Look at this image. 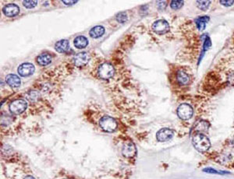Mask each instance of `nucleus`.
I'll list each match as a JSON object with an SVG mask.
<instances>
[{"instance_id": "f257e3e1", "label": "nucleus", "mask_w": 234, "mask_h": 179, "mask_svg": "<svg viewBox=\"0 0 234 179\" xmlns=\"http://www.w3.org/2000/svg\"><path fill=\"white\" fill-rule=\"evenodd\" d=\"M192 143L197 150L204 153L209 150L211 142L209 139L203 133H195L192 138Z\"/></svg>"}, {"instance_id": "f03ea898", "label": "nucleus", "mask_w": 234, "mask_h": 179, "mask_svg": "<svg viewBox=\"0 0 234 179\" xmlns=\"http://www.w3.org/2000/svg\"><path fill=\"white\" fill-rule=\"evenodd\" d=\"M115 74V68L109 62H104L98 66V77L103 79H109Z\"/></svg>"}, {"instance_id": "7ed1b4c3", "label": "nucleus", "mask_w": 234, "mask_h": 179, "mask_svg": "<svg viewBox=\"0 0 234 179\" xmlns=\"http://www.w3.org/2000/svg\"><path fill=\"white\" fill-rule=\"evenodd\" d=\"M99 125L103 131L113 132L117 129V122L113 118L105 115L99 120Z\"/></svg>"}, {"instance_id": "20e7f679", "label": "nucleus", "mask_w": 234, "mask_h": 179, "mask_svg": "<svg viewBox=\"0 0 234 179\" xmlns=\"http://www.w3.org/2000/svg\"><path fill=\"white\" fill-rule=\"evenodd\" d=\"M27 107V103L23 99H17L13 100L9 105V109L10 112L15 115H20L24 112Z\"/></svg>"}, {"instance_id": "39448f33", "label": "nucleus", "mask_w": 234, "mask_h": 179, "mask_svg": "<svg viewBox=\"0 0 234 179\" xmlns=\"http://www.w3.org/2000/svg\"><path fill=\"white\" fill-rule=\"evenodd\" d=\"M177 115L178 117L182 120L190 119L193 115V109L188 104H182L177 108Z\"/></svg>"}, {"instance_id": "423d86ee", "label": "nucleus", "mask_w": 234, "mask_h": 179, "mask_svg": "<svg viewBox=\"0 0 234 179\" xmlns=\"http://www.w3.org/2000/svg\"><path fill=\"white\" fill-rule=\"evenodd\" d=\"M170 24L165 20L161 19L156 20L152 24V30L158 34H164L170 31Z\"/></svg>"}, {"instance_id": "0eeeda50", "label": "nucleus", "mask_w": 234, "mask_h": 179, "mask_svg": "<svg viewBox=\"0 0 234 179\" xmlns=\"http://www.w3.org/2000/svg\"><path fill=\"white\" fill-rule=\"evenodd\" d=\"M18 73L23 77H30L33 74L35 71V67L32 63L30 62H24L23 64L20 65L18 67Z\"/></svg>"}, {"instance_id": "6e6552de", "label": "nucleus", "mask_w": 234, "mask_h": 179, "mask_svg": "<svg viewBox=\"0 0 234 179\" xmlns=\"http://www.w3.org/2000/svg\"><path fill=\"white\" fill-rule=\"evenodd\" d=\"M174 136V132L169 128H163L156 134V138L159 142H165L171 139Z\"/></svg>"}, {"instance_id": "1a4fd4ad", "label": "nucleus", "mask_w": 234, "mask_h": 179, "mask_svg": "<svg viewBox=\"0 0 234 179\" xmlns=\"http://www.w3.org/2000/svg\"><path fill=\"white\" fill-rule=\"evenodd\" d=\"M137 149L136 146L132 142L125 143L123 146L122 154L126 158H133L136 156Z\"/></svg>"}, {"instance_id": "9d476101", "label": "nucleus", "mask_w": 234, "mask_h": 179, "mask_svg": "<svg viewBox=\"0 0 234 179\" xmlns=\"http://www.w3.org/2000/svg\"><path fill=\"white\" fill-rule=\"evenodd\" d=\"M90 55L88 52H80L74 57V63L76 66H83L90 61Z\"/></svg>"}, {"instance_id": "9b49d317", "label": "nucleus", "mask_w": 234, "mask_h": 179, "mask_svg": "<svg viewBox=\"0 0 234 179\" xmlns=\"http://www.w3.org/2000/svg\"><path fill=\"white\" fill-rule=\"evenodd\" d=\"M177 80L180 86H187L191 84V77L184 69H179L177 72Z\"/></svg>"}, {"instance_id": "f8f14e48", "label": "nucleus", "mask_w": 234, "mask_h": 179, "mask_svg": "<svg viewBox=\"0 0 234 179\" xmlns=\"http://www.w3.org/2000/svg\"><path fill=\"white\" fill-rule=\"evenodd\" d=\"M3 13L8 17H13L15 16L18 15L20 13L19 6L13 3H10L8 5H6L3 7Z\"/></svg>"}, {"instance_id": "ddd939ff", "label": "nucleus", "mask_w": 234, "mask_h": 179, "mask_svg": "<svg viewBox=\"0 0 234 179\" xmlns=\"http://www.w3.org/2000/svg\"><path fill=\"white\" fill-rule=\"evenodd\" d=\"M6 84L13 88H17L20 86L21 80L18 76L15 74H9L6 77Z\"/></svg>"}, {"instance_id": "4468645a", "label": "nucleus", "mask_w": 234, "mask_h": 179, "mask_svg": "<svg viewBox=\"0 0 234 179\" xmlns=\"http://www.w3.org/2000/svg\"><path fill=\"white\" fill-rule=\"evenodd\" d=\"M209 129V123L205 120H199L193 125V130L197 132V133H203L208 132Z\"/></svg>"}, {"instance_id": "2eb2a0df", "label": "nucleus", "mask_w": 234, "mask_h": 179, "mask_svg": "<svg viewBox=\"0 0 234 179\" xmlns=\"http://www.w3.org/2000/svg\"><path fill=\"white\" fill-rule=\"evenodd\" d=\"M69 48V43L68 40L62 39L60 41H57L55 45V49L60 53L67 52Z\"/></svg>"}, {"instance_id": "dca6fc26", "label": "nucleus", "mask_w": 234, "mask_h": 179, "mask_svg": "<svg viewBox=\"0 0 234 179\" xmlns=\"http://www.w3.org/2000/svg\"><path fill=\"white\" fill-rule=\"evenodd\" d=\"M74 44L76 48L83 49L86 48L88 45V40L84 36H77L76 38L74 39Z\"/></svg>"}, {"instance_id": "f3484780", "label": "nucleus", "mask_w": 234, "mask_h": 179, "mask_svg": "<svg viewBox=\"0 0 234 179\" xmlns=\"http://www.w3.org/2000/svg\"><path fill=\"white\" fill-rule=\"evenodd\" d=\"M36 61L40 65L46 66V65L51 63V62H52V56L48 53H43V54L38 55Z\"/></svg>"}, {"instance_id": "a211bd4d", "label": "nucleus", "mask_w": 234, "mask_h": 179, "mask_svg": "<svg viewBox=\"0 0 234 179\" xmlns=\"http://www.w3.org/2000/svg\"><path fill=\"white\" fill-rule=\"evenodd\" d=\"M105 33V28L104 26L98 25V26H94L93 28L90 31V36L92 38H98Z\"/></svg>"}, {"instance_id": "6ab92c4d", "label": "nucleus", "mask_w": 234, "mask_h": 179, "mask_svg": "<svg viewBox=\"0 0 234 179\" xmlns=\"http://www.w3.org/2000/svg\"><path fill=\"white\" fill-rule=\"evenodd\" d=\"M209 20V17L208 16H203V17H200L195 20V23L198 26L199 31H204L206 26L207 22Z\"/></svg>"}, {"instance_id": "aec40b11", "label": "nucleus", "mask_w": 234, "mask_h": 179, "mask_svg": "<svg viewBox=\"0 0 234 179\" xmlns=\"http://www.w3.org/2000/svg\"><path fill=\"white\" fill-rule=\"evenodd\" d=\"M203 171L208 174H229V172L227 171H217V170L214 169L212 167H206L204 168Z\"/></svg>"}, {"instance_id": "412c9836", "label": "nucleus", "mask_w": 234, "mask_h": 179, "mask_svg": "<svg viewBox=\"0 0 234 179\" xmlns=\"http://www.w3.org/2000/svg\"><path fill=\"white\" fill-rule=\"evenodd\" d=\"M211 4L210 1H197V5L201 10H206L209 8Z\"/></svg>"}, {"instance_id": "4be33fe9", "label": "nucleus", "mask_w": 234, "mask_h": 179, "mask_svg": "<svg viewBox=\"0 0 234 179\" xmlns=\"http://www.w3.org/2000/svg\"><path fill=\"white\" fill-rule=\"evenodd\" d=\"M184 4V3L183 1H177V0H175V1H172L171 3H170V6L172 9L173 10H178V9H180V8L183 6V5Z\"/></svg>"}, {"instance_id": "5701e85b", "label": "nucleus", "mask_w": 234, "mask_h": 179, "mask_svg": "<svg viewBox=\"0 0 234 179\" xmlns=\"http://www.w3.org/2000/svg\"><path fill=\"white\" fill-rule=\"evenodd\" d=\"M116 20L119 23H125L127 20V15L125 13H120L116 15Z\"/></svg>"}, {"instance_id": "b1692460", "label": "nucleus", "mask_w": 234, "mask_h": 179, "mask_svg": "<svg viewBox=\"0 0 234 179\" xmlns=\"http://www.w3.org/2000/svg\"><path fill=\"white\" fill-rule=\"evenodd\" d=\"M38 2L37 1H24L23 5L27 8V9H33L37 6Z\"/></svg>"}, {"instance_id": "393cba45", "label": "nucleus", "mask_w": 234, "mask_h": 179, "mask_svg": "<svg viewBox=\"0 0 234 179\" xmlns=\"http://www.w3.org/2000/svg\"><path fill=\"white\" fill-rule=\"evenodd\" d=\"M38 93L37 91H32L29 93V99L31 100V101H34L38 98Z\"/></svg>"}, {"instance_id": "a878e982", "label": "nucleus", "mask_w": 234, "mask_h": 179, "mask_svg": "<svg viewBox=\"0 0 234 179\" xmlns=\"http://www.w3.org/2000/svg\"><path fill=\"white\" fill-rule=\"evenodd\" d=\"M233 1H232V0H229V1H220V3L222 4V5L225 6H232L233 4Z\"/></svg>"}, {"instance_id": "bb28decb", "label": "nucleus", "mask_w": 234, "mask_h": 179, "mask_svg": "<svg viewBox=\"0 0 234 179\" xmlns=\"http://www.w3.org/2000/svg\"><path fill=\"white\" fill-rule=\"evenodd\" d=\"M157 4H158V6H159V7H158L159 9H163V8H165V6H166V3L164 2V1H162V2H158Z\"/></svg>"}, {"instance_id": "cd10ccee", "label": "nucleus", "mask_w": 234, "mask_h": 179, "mask_svg": "<svg viewBox=\"0 0 234 179\" xmlns=\"http://www.w3.org/2000/svg\"><path fill=\"white\" fill-rule=\"evenodd\" d=\"M62 3L65 5H73L76 3V1H62Z\"/></svg>"}, {"instance_id": "c85d7f7f", "label": "nucleus", "mask_w": 234, "mask_h": 179, "mask_svg": "<svg viewBox=\"0 0 234 179\" xmlns=\"http://www.w3.org/2000/svg\"><path fill=\"white\" fill-rule=\"evenodd\" d=\"M24 179H35V178H34L33 176H31V175H28V176L25 177Z\"/></svg>"}]
</instances>
